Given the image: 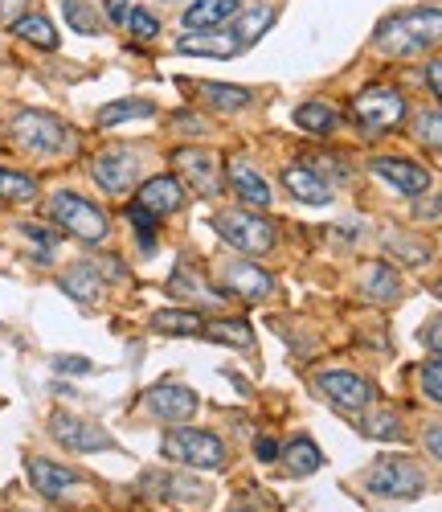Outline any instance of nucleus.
I'll list each match as a JSON object with an SVG mask.
<instances>
[{"label":"nucleus","mask_w":442,"mask_h":512,"mask_svg":"<svg viewBox=\"0 0 442 512\" xmlns=\"http://www.w3.org/2000/svg\"><path fill=\"white\" fill-rule=\"evenodd\" d=\"M442 46V9H406L377 25V50L393 58H414Z\"/></svg>","instance_id":"1"},{"label":"nucleus","mask_w":442,"mask_h":512,"mask_svg":"<svg viewBox=\"0 0 442 512\" xmlns=\"http://www.w3.org/2000/svg\"><path fill=\"white\" fill-rule=\"evenodd\" d=\"M160 451H164V459L197 467V472H221V467L230 463L226 443H221L217 435H209V431H197V426H176V431H168Z\"/></svg>","instance_id":"2"},{"label":"nucleus","mask_w":442,"mask_h":512,"mask_svg":"<svg viewBox=\"0 0 442 512\" xmlns=\"http://www.w3.org/2000/svg\"><path fill=\"white\" fill-rule=\"evenodd\" d=\"M13 140L33 156H58L70 148V127L50 111H17Z\"/></svg>","instance_id":"3"},{"label":"nucleus","mask_w":442,"mask_h":512,"mask_svg":"<svg viewBox=\"0 0 442 512\" xmlns=\"http://www.w3.org/2000/svg\"><path fill=\"white\" fill-rule=\"evenodd\" d=\"M365 484L369 492L377 496H389V500H414L426 492V476H422V467L406 455H385L377 459L369 472H365Z\"/></svg>","instance_id":"4"},{"label":"nucleus","mask_w":442,"mask_h":512,"mask_svg":"<svg viewBox=\"0 0 442 512\" xmlns=\"http://www.w3.org/2000/svg\"><path fill=\"white\" fill-rule=\"evenodd\" d=\"M213 230L221 242H230L242 254H267L275 246V226L267 218H258L250 209H226L213 218Z\"/></svg>","instance_id":"5"},{"label":"nucleus","mask_w":442,"mask_h":512,"mask_svg":"<svg viewBox=\"0 0 442 512\" xmlns=\"http://www.w3.org/2000/svg\"><path fill=\"white\" fill-rule=\"evenodd\" d=\"M50 213H54V222H58L62 230H70V234L82 238V242H103V238L111 234L107 213H103L99 205H91L86 197H78V193H54Z\"/></svg>","instance_id":"6"},{"label":"nucleus","mask_w":442,"mask_h":512,"mask_svg":"<svg viewBox=\"0 0 442 512\" xmlns=\"http://www.w3.org/2000/svg\"><path fill=\"white\" fill-rule=\"evenodd\" d=\"M352 115H357V123L369 136H385L406 119V99L393 87H369L357 95V103H352Z\"/></svg>","instance_id":"7"},{"label":"nucleus","mask_w":442,"mask_h":512,"mask_svg":"<svg viewBox=\"0 0 442 512\" xmlns=\"http://www.w3.org/2000/svg\"><path fill=\"white\" fill-rule=\"evenodd\" d=\"M316 386H320V394H324L336 410H344V414H365V410L377 402L373 381L361 377V373H348V369L320 373V377H316Z\"/></svg>","instance_id":"8"},{"label":"nucleus","mask_w":442,"mask_h":512,"mask_svg":"<svg viewBox=\"0 0 442 512\" xmlns=\"http://www.w3.org/2000/svg\"><path fill=\"white\" fill-rule=\"evenodd\" d=\"M50 435H54L66 451H78V455L111 451V447H115V439L103 431V426L86 422V418H74V414H66V410H58V414L50 418Z\"/></svg>","instance_id":"9"},{"label":"nucleus","mask_w":442,"mask_h":512,"mask_svg":"<svg viewBox=\"0 0 442 512\" xmlns=\"http://www.w3.org/2000/svg\"><path fill=\"white\" fill-rule=\"evenodd\" d=\"M25 472H29V480H33V488L46 496V500H74V496H82V476H74L70 467H62V463H54V459H41V455H33L29 463H25Z\"/></svg>","instance_id":"10"},{"label":"nucleus","mask_w":442,"mask_h":512,"mask_svg":"<svg viewBox=\"0 0 442 512\" xmlns=\"http://www.w3.org/2000/svg\"><path fill=\"white\" fill-rule=\"evenodd\" d=\"M246 50V41L234 29H193L185 37H176V54H193V58H238Z\"/></svg>","instance_id":"11"},{"label":"nucleus","mask_w":442,"mask_h":512,"mask_svg":"<svg viewBox=\"0 0 442 512\" xmlns=\"http://www.w3.org/2000/svg\"><path fill=\"white\" fill-rule=\"evenodd\" d=\"M144 406H148V414H156L160 422H185V418L197 414L201 398H197L189 386H176V381H160V386L148 390Z\"/></svg>","instance_id":"12"},{"label":"nucleus","mask_w":442,"mask_h":512,"mask_svg":"<svg viewBox=\"0 0 442 512\" xmlns=\"http://www.w3.org/2000/svg\"><path fill=\"white\" fill-rule=\"evenodd\" d=\"M95 181H99V189H107V193H127L131 185H136V177H140V156L131 152V148H107L99 160H95Z\"/></svg>","instance_id":"13"},{"label":"nucleus","mask_w":442,"mask_h":512,"mask_svg":"<svg viewBox=\"0 0 442 512\" xmlns=\"http://www.w3.org/2000/svg\"><path fill=\"white\" fill-rule=\"evenodd\" d=\"M172 160H176V168H181L185 181H189L201 197H217V193H221V164H217L213 152H205V148H181Z\"/></svg>","instance_id":"14"},{"label":"nucleus","mask_w":442,"mask_h":512,"mask_svg":"<svg viewBox=\"0 0 442 512\" xmlns=\"http://www.w3.org/2000/svg\"><path fill=\"white\" fill-rule=\"evenodd\" d=\"M373 173L381 181H389L397 193H406V197H422L430 189V173H426V168L414 164V160H402V156H377L373 160Z\"/></svg>","instance_id":"15"},{"label":"nucleus","mask_w":442,"mask_h":512,"mask_svg":"<svg viewBox=\"0 0 442 512\" xmlns=\"http://www.w3.org/2000/svg\"><path fill=\"white\" fill-rule=\"evenodd\" d=\"M283 185H287V193L299 197L303 205H328V201H332V185L316 173V168H307V164L283 168Z\"/></svg>","instance_id":"16"},{"label":"nucleus","mask_w":442,"mask_h":512,"mask_svg":"<svg viewBox=\"0 0 442 512\" xmlns=\"http://www.w3.org/2000/svg\"><path fill=\"white\" fill-rule=\"evenodd\" d=\"M136 205H144L148 213L164 218V213H176L185 205V189H181V181H176V177H152V181L140 185Z\"/></svg>","instance_id":"17"},{"label":"nucleus","mask_w":442,"mask_h":512,"mask_svg":"<svg viewBox=\"0 0 442 512\" xmlns=\"http://www.w3.org/2000/svg\"><path fill=\"white\" fill-rule=\"evenodd\" d=\"M226 283L234 295H242V300H267V295L275 291V279L254 267V263H230L226 267Z\"/></svg>","instance_id":"18"},{"label":"nucleus","mask_w":442,"mask_h":512,"mask_svg":"<svg viewBox=\"0 0 442 512\" xmlns=\"http://www.w3.org/2000/svg\"><path fill=\"white\" fill-rule=\"evenodd\" d=\"M230 185L254 209H267L271 205V185L262 181V173H258L254 164H246V160H230Z\"/></svg>","instance_id":"19"},{"label":"nucleus","mask_w":442,"mask_h":512,"mask_svg":"<svg viewBox=\"0 0 442 512\" xmlns=\"http://www.w3.org/2000/svg\"><path fill=\"white\" fill-rule=\"evenodd\" d=\"M168 291H172V295H181V300H189V304H205V308H217L221 300H226V295H217V291H213L193 267H185V263L172 271Z\"/></svg>","instance_id":"20"},{"label":"nucleus","mask_w":442,"mask_h":512,"mask_svg":"<svg viewBox=\"0 0 442 512\" xmlns=\"http://www.w3.org/2000/svg\"><path fill=\"white\" fill-rule=\"evenodd\" d=\"M238 9H242V0H193L185 9V25L189 29H221Z\"/></svg>","instance_id":"21"},{"label":"nucleus","mask_w":442,"mask_h":512,"mask_svg":"<svg viewBox=\"0 0 442 512\" xmlns=\"http://www.w3.org/2000/svg\"><path fill=\"white\" fill-rule=\"evenodd\" d=\"M62 291L70 295V300H78V304H95L103 295V271L95 263H78L74 271L62 275Z\"/></svg>","instance_id":"22"},{"label":"nucleus","mask_w":442,"mask_h":512,"mask_svg":"<svg viewBox=\"0 0 442 512\" xmlns=\"http://www.w3.org/2000/svg\"><path fill=\"white\" fill-rule=\"evenodd\" d=\"M283 467L291 476H312V472L324 467V455H320V447L312 439H291L283 447Z\"/></svg>","instance_id":"23"},{"label":"nucleus","mask_w":442,"mask_h":512,"mask_svg":"<svg viewBox=\"0 0 442 512\" xmlns=\"http://www.w3.org/2000/svg\"><path fill=\"white\" fill-rule=\"evenodd\" d=\"M152 328L156 332H168V336H201L205 332V320L193 308H164V312L152 316Z\"/></svg>","instance_id":"24"},{"label":"nucleus","mask_w":442,"mask_h":512,"mask_svg":"<svg viewBox=\"0 0 442 512\" xmlns=\"http://www.w3.org/2000/svg\"><path fill=\"white\" fill-rule=\"evenodd\" d=\"M197 91L217 111H242V107H250V91L246 87H230V82H197Z\"/></svg>","instance_id":"25"},{"label":"nucleus","mask_w":442,"mask_h":512,"mask_svg":"<svg viewBox=\"0 0 442 512\" xmlns=\"http://www.w3.org/2000/svg\"><path fill=\"white\" fill-rule=\"evenodd\" d=\"M361 295H369V300H397V295H402V279H397V271L389 263H373L361 283Z\"/></svg>","instance_id":"26"},{"label":"nucleus","mask_w":442,"mask_h":512,"mask_svg":"<svg viewBox=\"0 0 442 512\" xmlns=\"http://www.w3.org/2000/svg\"><path fill=\"white\" fill-rule=\"evenodd\" d=\"M152 115H156L152 99H119V103H107L99 111V127H115V123H131V119H152Z\"/></svg>","instance_id":"27"},{"label":"nucleus","mask_w":442,"mask_h":512,"mask_svg":"<svg viewBox=\"0 0 442 512\" xmlns=\"http://www.w3.org/2000/svg\"><path fill=\"white\" fill-rule=\"evenodd\" d=\"M13 33L21 37V41H29V46H37V50H58V29L46 21V17H17L13 21Z\"/></svg>","instance_id":"28"},{"label":"nucleus","mask_w":442,"mask_h":512,"mask_svg":"<svg viewBox=\"0 0 442 512\" xmlns=\"http://www.w3.org/2000/svg\"><path fill=\"white\" fill-rule=\"evenodd\" d=\"M295 123L303 127V132H312V136H332L336 132V111L328 103L312 99V103L295 107Z\"/></svg>","instance_id":"29"},{"label":"nucleus","mask_w":442,"mask_h":512,"mask_svg":"<svg viewBox=\"0 0 442 512\" xmlns=\"http://www.w3.org/2000/svg\"><path fill=\"white\" fill-rule=\"evenodd\" d=\"M0 201H17V205L37 201V181L25 177V173H13V168L0 164Z\"/></svg>","instance_id":"30"},{"label":"nucleus","mask_w":442,"mask_h":512,"mask_svg":"<svg viewBox=\"0 0 442 512\" xmlns=\"http://www.w3.org/2000/svg\"><path fill=\"white\" fill-rule=\"evenodd\" d=\"M205 336L221 340V345H234V349H250L254 345V332L242 320H213V324H205Z\"/></svg>","instance_id":"31"},{"label":"nucleus","mask_w":442,"mask_h":512,"mask_svg":"<svg viewBox=\"0 0 442 512\" xmlns=\"http://www.w3.org/2000/svg\"><path fill=\"white\" fill-rule=\"evenodd\" d=\"M275 25V5H271V0H254V9L246 13V21L234 29L242 41H246V46H250V41H258L262 33H267Z\"/></svg>","instance_id":"32"},{"label":"nucleus","mask_w":442,"mask_h":512,"mask_svg":"<svg viewBox=\"0 0 442 512\" xmlns=\"http://www.w3.org/2000/svg\"><path fill=\"white\" fill-rule=\"evenodd\" d=\"M62 13H66V21L74 25V33H99V17H95V9L86 5V0H62Z\"/></svg>","instance_id":"33"},{"label":"nucleus","mask_w":442,"mask_h":512,"mask_svg":"<svg viewBox=\"0 0 442 512\" xmlns=\"http://www.w3.org/2000/svg\"><path fill=\"white\" fill-rule=\"evenodd\" d=\"M418 140L426 144V148H434V152H442V111H426V115H418Z\"/></svg>","instance_id":"34"},{"label":"nucleus","mask_w":442,"mask_h":512,"mask_svg":"<svg viewBox=\"0 0 442 512\" xmlns=\"http://www.w3.org/2000/svg\"><path fill=\"white\" fill-rule=\"evenodd\" d=\"M127 29H131V37H136V41H156L160 21H156L148 9H131V13H127Z\"/></svg>","instance_id":"35"},{"label":"nucleus","mask_w":442,"mask_h":512,"mask_svg":"<svg viewBox=\"0 0 442 512\" xmlns=\"http://www.w3.org/2000/svg\"><path fill=\"white\" fill-rule=\"evenodd\" d=\"M365 435H373V439H402V426H397L393 414H377V418L365 422Z\"/></svg>","instance_id":"36"},{"label":"nucleus","mask_w":442,"mask_h":512,"mask_svg":"<svg viewBox=\"0 0 442 512\" xmlns=\"http://www.w3.org/2000/svg\"><path fill=\"white\" fill-rule=\"evenodd\" d=\"M422 390H426V398H430V402H438V406H442V357H438V361H430V365L422 369Z\"/></svg>","instance_id":"37"},{"label":"nucleus","mask_w":442,"mask_h":512,"mask_svg":"<svg viewBox=\"0 0 442 512\" xmlns=\"http://www.w3.org/2000/svg\"><path fill=\"white\" fill-rule=\"evenodd\" d=\"M54 369L58 373H91L95 365L86 361V357H54Z\"/></svg>","instance_id":"38"},{"label":"nucleus","mask_w":442,"mask_h":512,"mask_svg":"<svg viewBox=\"0 0 442 512\" xmlns=\"http://www.w3.org/2000/svg\"><path fill=\"white\" fill-rule=\"evenodd\" d=\"M422 340H426V345L442 357V320H434V324H426V332H422Z\"/></svg>","instance_id":"39"},{"label":"nucleus","mask_w":442,"mask_h":512,"mask_svg":"<svg viewBox=\"0 0 442 512\" xmlns=\"http://www.w3.org/2000/svg\"><path fill=\"white\" fill-rule=\"evenodd\" d=\"M426 82H430V91L442 99V58H434V62L426 66Z\"/></svg>","instance_id":"40"},{"label":"nucleus","mask_w":442,"mask_h":512,"mask_svg":"<svg viewBox=\"0 0 442 512\" xmlns=\"http://www.w3.org/2000/svg\"><path fill=\"white\" fill-rule=\"evenodd\" d=\"M107 13H111L115 25H127V13L131 9H127V0H107Z\"/></svg>","instance_id":"41"},{"label":"nucleus","mask_w":442,"mask_h":512,"mask_svg":"<svg viewBox=\"0 0 442 512\" xmlns=\"http://www.w3.org/2000/svg\"><path fill=\"white\" fill-rule=\"evenodd\" d=\"M426 451H430L434 459H442V422H438V426H434V431L426 435Z\"/></svg>","instance_id":"42"},{"label":"nucleus","mask_w":442,"mask_h":512,"mask_svg":"<svg viewBox=\"0 0 442 512\" xmlns=\"http://www.w3.org/2000/svg\"><path fill=\"white\" fill-rule=\"evenodd\" d=\"M275 455H279V443H275V439H258V459H267V463H271Z\"/></svg>","instance_id":"43"},{"label":"nucleus","mask_w":442,"mask_h":512,"mask_svg":"<svg viewBox=\"0 0 442 512\" xmlns=\"http://www.w3.org/2000/svg\"><path fill=\"white\" fill-rule=\"evenodd\" d=\"M25 5H29V0H0V13H5V17H17Z\"/></svg>","instance_id":"44"},{"label":"nucleus","mask_w":442,"mask_h":512,"mask_svg":"<svg viewBox=\"0 0 442 512\" xmlns=\"http://www.w3.org/2000/svg\"><path fill=\"white\" fill-rule=\"evenodd\" d=\"M434 295H438V300H442V279H438V283H434Z\"/></svg>","instance_id":"45"},{"label":"nucleus","mask_w":442,"mask_h":512,"mask_svg":"<svg viewBox=\"0 0 442 512\" xmlns=\"http://www.w3.org/2000/svg\"><path fill=\"white\" fill-rule=\"evenodd\" d=\"M164 5H181V0H164Z\"/></svg>","instance_id":"46"},{"label":"nucleus","mask_w":442,"mask_h":512,"mask_svg":"<svg viewBox=\"0 0 442 512\" xmlns=\"http://www.w3.org/2000/svg\"><path fill=\"white\" fill-rule=\"evenodd\" d=\"M438 209H442V197H438Z\"/></svg>","instance_id":"47"}]
</instances>
